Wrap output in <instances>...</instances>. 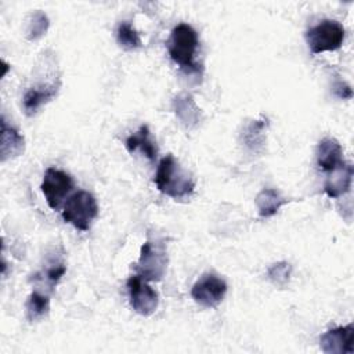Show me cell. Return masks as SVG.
Instances as JSON below:
<instances>
[{
	"mask_svg": "<svg viewBox=\"0 0 354 354\" xmlns=\"http://www.w3.org/2000/svg\"><path fill=\"white\" fill-rule=\"evenodd\" d=\"M116 40H118V44L122 48L127 50V51L137 50L142 46V41H141V37H140L138 32L127 21H123L118 25Z\"/></svg>",
	"mask_w": 354,
	"mask_h": 354,
	"instance_id": "cell-19",
	"label": "cell"
},
{
	"mask_svg": "<svg viewBox=\"0 0 354 354\" xmlns=\"http://www.w3.org/2000/svg\"><path fill=\"white\" fill-rule=\"evenodd\" d=\"M290 275H292V266L288 261L274 263L267 271V277L270 282L278 288H285L290 279Z\"/></svg>",
	"mask_w": 354,
	"mask_h": 354,
	"instance_id": "cell-22",
	"label": "cell"
},
{
	"mask_svg": "<svg viewBox=\"0 0 354 354\" xmlns=\"http://www.w3.org/2000/svg\"><path fill=\"white\" fill-rule=\"evenodd\" d=\"M254 202H256V206H257L259 216L263 217V218H268V217H272L274 214H277L278 210L285 203L289 202V199H285L274 188H264L257 194Z\"/></svg>",
	"mask_w": 354,
	"mask_h": 354,
	"instance_id": "cell-17",
	"label": "cell"
},
{
	"mask_svg": "<svg viewBox=\"0 0 354 354\" xmlns=\"http://www.w3.org/2000/svg\"><path fill=\"white\" fill-rule=\"evenodd\" d=\"M66 272V266L64 263L58 264H51L48 268H46L41 272H37L33 275V281L44 283L50 292L54 290L57 283L61 281L64 274Z\"/></svg>",
	"mask_w": 354,
	"mask_h": 354,
	"instance_id": "cell-20",
	"label": "cell"
},
{
	"mask_svg": "<svg viewBox=\"0 0 354 354\" xmlns=\"http://www.w3.org/2000/svg\"><path fill=\"white\" fill-rule=\"evenodd\" d=\"M267 127H268V120L264 118L249 122L241 133V140L243 145L252 152L263 151L267 140Z\"/></svg>",
	"mask_w": 354,
	"mask_h": 354,
	"instance_id": "cell-16",
	"label": "cell"
},
{
	"mask_svg": "<svg viewBox=\"0 0 354 354\" xmlns=\"http://www.w3.org/2000/svg\"><path fill=\"white\" fill-rule=\"evenodd\" d=\"M127 290L130 304L137 314L148 317L156 311L159 304L158 292L140 275L136 274L127 279Z\"/></svg>",
	"mask_w": 354,
	"mask_h": 354,
	"instance_id": "cell-8",
	"label": "cell"
},
{
	"mask_svg": "<svg viewBox=\"0 0 354 354\" xmlns=\"http://www.w3.org/2000/svg\"><path fill=\"white\" fill-rule=\"evenodd\" d=\"M319 347L325 354H353L354 325L348 324L326 330L319 337Z\"/></svg>",
	"mask_w": 354,
	"mask_h": 354,
	"instance_id": "cell-9",
	"label": "cell"
},
{
	"mask_svg": "<svg viewBox=\"0 0 354 354\" xmlns=\"http://www.w3.org/2000/svg\"><path fill=\"white\" fill-rule=\"evenodd\" d=\"M98 216L95 198L87 191H77L69 196L64 205L62 218L79 231H88Z\"/></svg>",
	"mask_w": 354,
	"mask_h": 354,
	"instance_id": "cell-3",
	"label": "cell"
},
{
	"mask_svg": "<svg viewBox=\"0 0 354 354\" xmlns=\"http://www.w3.org/2000/svg\"><path fill=\"white\" fill-rule=\"evenodd\" d=\"M167 268V250L163 241L148 239L140 252L136 272L142 279L158 282L163 278Z\"/></svg>",
	"mask_w": 354,
	"mask_h": 354,
	"instance_id": "cell-4",
	"label": "cell"
},
{
	"mask_svg": "<svg viewBox=\"0 0 354 354\" xmlns=\"http://www.w3.org/2000/svg\"><path fill=\"white\" fill-rule=\"evenodd\" d=\"M332 88H333V94L340 100H350L353 97V90H351L350 84H347L343 80H336L333 83Z\"/></svg>",
	"mask_w": 354,
	"mask_h": 354,
	"instance_id": "cell-23",
	"label": "cell"
},
{
	"mask_svg": "<svg viewBox=\"0 0 354 354\" xmlns=\"http://www.w3.org/2000/svg\"><path fill=\"white\" fill-rule=\"evenodd\" d=\"M344 26L333 19H324L306 32V41L313 54L336 51L344 41Z\"/></svg>",
	"mask_w": 354,
	"mask_h": 354,
	"instance_id": "cell-5",
	"label": "cell"
},
{
	"mask_svg": "<svg viewBox=\"0 0 354 354\" xmlns=\"http://www.w3.org/2000/svg\"><path fill=\"white\" fill-rule=\"evenodd\" d=\"M61 82H54L51 84H41L39 87H32L26 90L22 98V106L28 116L35 115L39 108L47 102H50L59 91Z\"/></svg>",
	"mask_w": 354,
	"mask_h": 354,
	"instance_id": "cell-13",
	"label": "cell"
},
{
	"mask_svg": "<svg viewBox=\"0 0 354 354\" xmlns=\"http://www.w3.org/2000/svg\"><path fill=\"white\" fill-rule=\"evenodd\" d=\"M73 187L75 183L72 177L66 171L55 167H48L46 170L40 185L46 202L53 210H58L61 207L64 199L73 189Z\"/></svg>",
	"mask_w": 354,
	"mask_h": 354,
	"instance_id": "cell-6",
	"label": "cell"
},
{
	"mask_svg": "<svg viewBox=\"0 0 354 354\" xmlns=\"http://www.w3.org/2000/svg\"><path fill=\"white\" fill-rule=\"evenodd\" d=\"M227 293V283L216 274H203L192 286V299L206 308L217 307Z\"/></svg>",
	"mask_w": 354,
	"mask_h": 354,
	"instance_id": "cell-7",
	"label": "cell"
},
{
	"mask_svg": "<svg viewBox=\"0 0 354 354\" xmlns=\"http://www.w3.org/2000/svg\"><path fill=\"white\" fill-rule=\"evenodd\" d=\"M353 174H354V169L348 163H343L342 166L329 171L324 183L325 194L332 199H337L346 195L351 188Z\"/></svg>",
	"mask_w": 354,
	"mask_h": 354,
	"instance_id": "cell-10",
	"label": "cell"
},
{
	"mask_svg": "<svg viewBox=\"0 0 354 354\" xmlns=\"http://www.w3.org/2000/svg\"><path fill=\"white\" fill-rule=\"evenodd\" d=\"M317 163L321 170L329 173L344 163L343 148L336 138L325 137L317 147Z\"/></svg>",
	"mask_w": 354,
	"mask_h": 354,
	"instance_id": "cell-11",
	"label": "cell"
},
{
	"mask_svg": "<svg viewBox=\"0 0 354 354\" xmlns=\"http://www.w3.org/2000/svg\"><path fill=\"white\" fill-rule=\"evenodd\" d=\"M173 111L178 120L188 129H194L199 124L202 113L195 100L188 93H180L173 100Z\"/></svg>",
	"mask_w": 354,
	"mask_h": 354,
	"instance_id": "cell-14",
	"label": "cell"
},
{
	"mask_svg": "<svg viewBox=\"0 0 354 354\" xmlns=\"http://www.w3.org/2000/svg\"><path fill=\"white\" fill-rule=\"evenodd\" d=\"M126 149L133 153L140 151L141 153H144V156H147L151 162H153L158 156V145L156 141L152 138L149 127L147 124L140 126V129L137 131H134L133 134H130L126 141H124Z\"/></svg>",
	"mask_w": 354,
	"mask_h": 354,
	"instance_id": "cell-15",
	"label": "cell"
},
{
	"mask_svg": "<svg viewBox=\"0 0 354 354\" xmlns=\"http://www.w3.org/2000/svg\"><path fill=\"white\" fill-rule=\"evenodd\" d=\"M48 26H50L48 17L43 11L37 10L36 12H33V15L28 24V29H26L28 40H30V41L39 40L41 36L46 35Z\"/></svg>",
	"mask_w": 354,
	"mask_h": 354,
	"instance_id": "cell-21",
	"label": "cell"
},
{
	"mask_svg": "<svg viewBox=\"0 0 354 354\" xmlns=\"http://www.w3.org/2000/svg\"><path fill=\"white\" fill-rule=\"evenodd\" d=\"M25 151L24 136L12 126H10L4 116L1 118V137H0V159L6 162L8 159L22 155Z\"/></svg>",
	"mask_w": 354,
	"mask_h": 354,
	"instance_id": "cell-12",
	"label": "cell"
},
{
	"mask_svg": "<svg viewBox=\"0 0 354 354\" xmlns=\"http://www.w3.org/2000/svg\"><path fill=\"white\" fill-rule=\"evenodd\" d=\"M153 183L162 194L176 201L189 196L195 188V181L173 155H166L160 159Z\"/></svg>",
	"mask_w": 354,
	"mask_h": 354,
	"instance_id": "cell-1",
	"label": "cell"
},
{
	"mask_svg": "<svg viewBox=\"0 0 354 354\" xmlns=\"http://www.w3.org/2000/svg\"><path fill=\"white\" fill-rule=\"evenodd\" d=\"M50 310V297L48 295L40 293L37 290H33L25 303V313L26 318L33 322L41 319L44 315H47Z\"/></svg>",
	"mask_w": 354,
	"mask_h": 354,
	"instance_id": "cell-18",
	"label": "cell"
},
{
	"mask_svg": "<svg viewBox=\"0 0 354 354\" xmlns=\"http://www.w3.org/2000/svg\"><path fill=\"white\" fill-rule=\"evenodd\" d=\"M199 39L196 30L188 24H178L173 28L167 40V51L170 58L187 72H198L199 66L195 62Z\"/></svg>",
	"mask_w": 354,
	"mask_h": 354,
	"instance_id": "cell-2",
	"label": "cell"
}]
</instances>
